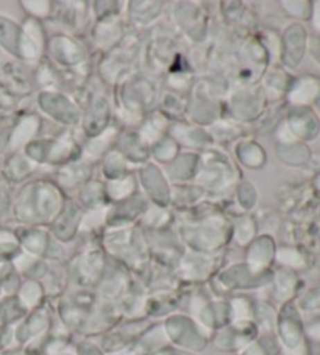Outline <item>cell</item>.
<instances>
[{"label":"cell","instance_id":"6da1fadb","mask_svg":"<svg viewBox=\"0 0 320 355\" xmlns=\"http://www.w3.org/2000/svg\"><path fill=\"white\" fill-rule=\"evenodd\" d=\"M286 127L295 139L300 143H306V141H312L319 137L320 121L312 108L294 107L287 116Z\"/></svg>","mask_w":320,"mask_h":355},{"label":"cell","instance_id":"7a4b0ae2","mask_svg":"<svg viewBox=\"0 0 320 355\" xmlns=\"http://www.w3.org/2000/svg\"><path fill=\"white\" fill-rule=\"evenodd\" d=\"M280 336L283 345H285V352L308 345L299 309L292 302L286 304L285 309H283L280 320Z\"/></svg>","mask_w":320,"mask_h":355},{"label":"cell","instance_id":"3957f363","mask_svg":"<svg viewBox=\"0 0 320 355\" xmlns=\"http://www.w3.org/2000/svg\"><path fill=\"white\" fill-rule=\"evenodd\" d=\"M308 35L303 26L292 24L286 28L281 41V58L287 67H297L306 53Z\"/></svg>","mask_w":320,"mask_h":355},{"label":"cell","instance_id":"277c9868","mask_svg":"<svg viewBox=\"0 0 320 355\" xmlns=\"http://www.w3.org/2000/svg\"><path fill=\"white\" fill-rule=\"evenodd\" d=\"M320 94V78L316 76H303L294 80L289 89V102L292 107H311Z\"/></svg>","mask_w":320,"mask_h":355},{"label":"cell","instance_id":"5b68a950","mask_svg":"<svg viewBox=\"0 0 320 355\" xmlns=\"http://www.w3.org/2000/svg\"><path fill=\"white\" fill-rule=\"evenodd\" d=\"M278 155L285 163L291 166H301L311 160V150L305 143L295 141V143H286L278 148Z\"/></svg>","mask_w":320,"mask_h":355},{"label":"cell","instance_id":"8992f818","mask_svg":"<svg viewBox=\"0 0 320 355\" xmlns=\"http://www.w3.org/2000/svg\"><path fill=\"white\" fill-rule=\"evenodd\" d=\"M21 35L22 28L17 27L11 19L0 16V44L7 49V51L15 55H19Z\"/></svg>","mask_w":320,"mask_h":355},{"label":"cell","instance_id":"52a82bcc","mask_svg":"<svg viewBox=\"0 0 320 355\" xmlns=\"http://www.w3.org/2000/svg\"><path fill=\"white\" fill-rule=\"evenodd\" d=\"M281 5H283V7H285L286 13L289 16L295 17V19L310 21L311 7H312V2H310V0H297V2H283Z\"/></svg>","mask_w":320,"mask_h":355},{"label":"cell","instance_id":"ba28073f","mask_svg":"<svg viewBox=\"0 0 320 355\" xmlns=\"http://www.w3.org/2000/svg\"><path fill=\"white\" fill-rule=\"evenodd\" d=\"M278 291L280 295L285 297V299H289L292 297V295L295 293V290H297V284H299V279L297 275H295L294 272L291 271H283L280 274V279H278Z\"/></svg>","mask_w":320,"mask_h":355},{"label":"cell","instance_id":"9c48e42d","mask_svg":"<svg viewBox=\"0 0 320 355\" xmlns=\"http://www.w3.org/2000/svg\"><path fill=\"white\" fill-rule=\"evenodd\" d=\"M278 259L283 265H286L292 269L305 268V257L295 249H289V248L281 249L278 252Z\"/></svg>","mask_w":320,"mask_h":355},{"label":"cell","instance_id":"30bf717a","mask_svg":"<svg viewBox=\"0 0 320 355\" xmlns=\"http://www.w3.org/2000/svg\"><path fill=\"white\" fill-rule=\"evenodd\" d=\"M300 307L303 310H317L320 309V286L319 288H314L310 293L301 297Z\"/></svg>","mask_w":320,"mask_h":355},{"label":"cell","instance_id":"8fae6325","mask_svg":"<svg viewBox=\"0 0 320 355\" xmlns=\"http://www.w3.org/2000/svg\"><path fill=\"white\" fill-rule=\"evenodd\" d=\"M306 49L310 51L314 61H317V63L320 64V36H317V35L310 36V38H308Z\"/></svg>","mask_w":320,"mask_h":355},{"label":"cell","instance_id":"7c38bea8","mask_svg":"<svg viewBox=\"0 0 320 355\" xmlns=\"http://www.w3.org/2000/svg\"><path fill=\"white\" fill-rule=\"evenodd\" d=\"M310 21H311V26L314 28V32L317 33V36H320V0L312 2Z\"/></svg>","mask_w":320,"mask_h":355},{"label":"cell","instance_id":"4fadbf2b","mask_svg":"<svg viewBox=\"0 0 320 355\" xmlns=\"http://www.w3.org/2000/svg\"><path fill=\"white\" fill-rule=\"evenodd\" d=\"M305 336H308V338L312 341L320 343V321L310 324V326L305 329Z\"/></svg>","mask_w":320,"mask_h":355},{"label":"cell","instance_id":"5bb4252c","mask_svg":"<svg viewBox=\"0 0 320 355\" xmlns=\"http://www.w3.org/2000/svg\"><path fill=\"white\" fill-rule=\"evenodd\" d=\"M314 187H316L320 191V173L316 175V179H314Z\"/></svg>","mask_w":320,"mask_h":355},{"label":"cell","instance_id":"9a60e30c","mask_svg":"<svg viewBox=\"0 0 320 355\" xmlns=\"http://www.w3.org/2000/svg\"><path fill=\"white\" fill-rule=\"evenodd\" d=\"M314 108H316L317 112L320 113V94H319V97L316 99V102H314Z\"/></svg>","mask_w":320,"mask_h":355}]
</instances>
